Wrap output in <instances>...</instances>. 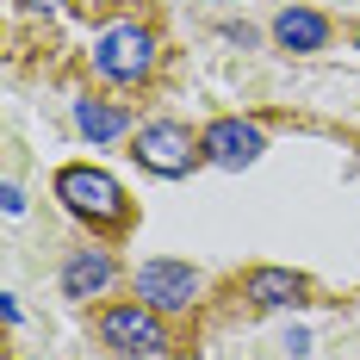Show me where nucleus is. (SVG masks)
<instances>
[{
	"mask_svg": "<svg viewBox=\"0 0 360 360\" xmlns=\"http://www.w3.org/2000/svg\"><path fill=\"white\" fill-rule=\"evenodd\" d=\"M131 155H137V168H149V174L180 180V174H193V162L205 155V143H199L180 118H155V124H143V131L131 137Z\"/></svg>",
	"mask_w": 360,
	"mask_h": 360,
	"instance_id": "obj_2",
	"label": "nucleus"
},
{
	"mask_svg": "<svg viewBox=\"0 0 360 360\" xmlns=\"http://www.w3.org/2000/svg\"><path fill=\"white\" fill-rule=\"evenodd\" d=\"M100 342H106L112 354H168V329H162V311H149V304H112L100 311Z\"/></svg>",
	"mask_w": 360,
	"mask_h": 360,
	"instance_id": "obj_4",
	"label": "nucleus"
},
{
	"mask_svg": "<svg viewBox=\"0 0 360 360\" xmlns=\"http://www.w3.org/2000/svg\"><path fill=\"white\" fill-rule=\"evenodd\" d=\"M118 280V261H112V249H75L69 261H63V298H100V292Z\"/></svg>",
	"mask_w": 360,
	"mask_h": 360,
	"instance_id": "obj_7",
	"label": "nucleus"
},
{
	"mask_svg": "<svg viewBox=\"0 0 360 360\" xmlns=\"http://www.w3.org/2000/svg\"><path fill=\"white\" fill-rule=\"evenodd\" d=\"M274 44L292 50V56H317V50L329 44V19L311 13V6H286V13L274 19Z\"/></svg>",
	"mask_w": 360,
	"mask_h": 360,
	"instance_id": "obj_8",
	"label": "nucleus"
},
{
	"mask_svg": "<svg viewBox=\"0 0 360 360\" xmlns=\"http://www.w3.org/2000/svg\"><path fill=\"white\" fill-rule=\"evenodd\" d=\"M205 162L212 168H249V162H261V149H267V131L255 124V118H217V124H205Z\"/></svg>",
	"mask_w": 360,
	"mask_h": 360,
	"instance_id": "obj_6",
	"label": "nucleus"
},
{
	"mask_svg": "<svg viewBox=\"0 0 360 360\" xmlns=\"http://www.w3.org/2000/svg\"><path fill=\"white\" fill-rule=\"evenodd\" d=\"M243 292H249V304H261V311L304 304V280H298L292 267H255L249 280H243Z\"/></svg>",
	"mask_w": 360,
	"mask_h": 360,
	"instance_id": "obj_9",
	"label": "nucleus"
},
{
	"mask_svg": "<svg viewBox=\"0 0 360 360\" xmlns=\"http://www.w3.org/2000/svg\"><path fill=\"white\" fill-rule=\"evenodd\" d=\"M75 124H81V137L112 143V137L131 131V112H124V106H106V100H75Z\"/></svg>",
	"mask_w": 360,
	"mask_h": 360,
	"instance_id": "obj_10",
	"label": "nucleus"
},
{
	"mask_svg": "<svg viewBox=\"0 0 360 360\" xmlns=\"http://www.w3.org/2000/svg\"><path fill=\"white\" fill-rule=\"evenodd\" d=\"M137 298H143L149 311H193L199 274L186 261H143L137 267Z\"/></svg>",
	"mask_w": 360,
	"mask_h": 360,
	"instance_id": "obj_5",
	"label": "nucleus"
},
{
	"mask_svg": "<svg viewBox=\"0 0 360 360\" xmlns=\"http://www.w3.org/2000/svg\"><path fill=\"white\" fill-rule=\"evenodd\" d=\"M354 50H360V25H354Z\"/></svg>",
	"mask_w": 360,
	"mask_h": 360,
	"instance_id": "obj_12",
	"label": "nucleus"
},
{
	"mask_svg": "<svg viewBox=\"0 0 360 360\" xmlns=\"http://www.w3.org/2000/svg\"><path fill=\"white\" fill-rule=\"evenodd\" d=\"M94 69L118 81V87H137L155 75V32L143 25H106V32L94 37Z\"/></svg>",
	"mask_w": 360,
	"mask_h": 360,
	"instance_id": "obj_3",
	"label": "nucleus"
},
{
	"mask_svg": "<svg viewBox=\"0 0 360 360\" xmlns=\"http://www.w3.org/2000/svg\"><path fill=\"white\" fill-rule=\"evenodd\" d=\"M56 199H63L75 217L100 224V230H118V224L131 217L124 186H118L106 168H87V162H75V168H63V174H56Z\"/></svg>",
	"mask_w": 360,
	"mask_h": 360,
	"instance_id": "obj_1",
	"label": "nucleus"
},
{
	"mask_svg": "<svg viewBox=\"0 0 360 360\" xmlns=\"http://www.w3.org/2000/svg\"><path fill=\"white\" fill-rule=\"evenodd\" d=\"M32 13H56V6H69V0H25Z\"/></svg>",
	"mask_w": 360,
	"mask_h": 360,
	"instance_id": "obj_11",
	"label": "nucleus"
}]
</instances>
